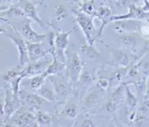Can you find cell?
Listing matches in <instances>:
<instances>
[{"label":"cell","instance_id":"6da1fadb","mask_svg":"<svg viewBox=\"0 0 149 127\" xmlns=\"http://www.w3.org/2000/svg\"><path fill=\"white\" fill-rule=\"evenodd\" d=\"M75 20L79 27L81 28L83 34L86 39V43L94 45V41L98 36V31H96L94 24V17L88 16L80 12L75 11Z\"/></svg>","mask_w":149,"mask_h":127},{"label":"cell","instance_id":"7a4b0ae2","mask_svg":"<svg viewBox=\"0 0 149 127\" xmlns=\"http://www.w3.org/2000/svg\"><path fill=\"white\" fill-rule=\"evenodd\" d=\"M53 86V89L56 95V101H65L72 90V83L64 75V73L59 75H52L47 78Z\"/></svg>","mask_w":149,"mask_h":127},{"label":"cell","instance_id":"3957f363","mask_svg":"<svg viewBox=\"0 0 149 127\" xmlns=\"http://www.w3.org/2000/svg\"><path fill=\"white\" fill-rule=\"evenodd\" d=\"M74 29V28H73ZM73 29L69 31H63V30H54L55 31V42H54V51H52L55 56L62 62L67 61L66 58V50L69 44V36L73 31Z\"/></svg>","mask_w":149,"mask_h":127},{"label":"cell","instance_id":"277c9868","mask_svg":"<svg viewBox=\"0 0 149 127\" xmlns=\"http://www.w3.org/2000/svg\"><path fill=\"white\" fill-rule=\"evenodd\" d=\"M52 59H49L47 58V56L36 62H29L20 71V76L23 78H31L36 75L41 74L45 71L49 64L52 62Z\"/></svg>","mask_w":149,"mask_h":127},{"label":"cell","instance_id":"5b68a950","mask_svg":"<svg viewBox=\"0 0 149 127\" xmlns=\"http://www.w3.org/2000/svg\"><path fill=\"white\" fill-rule=\"evenodd\" d=\"M128 13L125 15L111 16L110 22L120 21V20H144L149 22V13L144 12L140 7L135 3H132L128 6Z\"/></svg>","mask_w":149,"mask_h":127},{"label":"cell","instance_id":"8992f818","mask_svg":"<svg viewBox=\"0 0 149 127\" xmlns=\"http://www.w3.org/2000/svg\"><path fill=\"white\" fill-rule=\"evenodd\" d=\"M84 62L80 59V56L78 53H73L71 57L70 61L66 67L67 74L66 77L69 79L72 85H74L79 81V76L83 71Z\"/></svg>","mask_w":149,"mask_h":127},{"label":"cell","instance_id":"52a82bcc","mask_svg":"<svg viewBox=\"0 0 149 127\" xmlns=\"http://www.w3.org/2000/svg\"><path fill=\"white\" fill-rule=\"evenodd\" d=\"M8 38L11 40L13 42L14 46H15V47L18 50V53H19V62L17 65V68L19 70L23 69L24 67L30 62V59H29V54H28V47H27V43L26 40L20 39V38H17L15 37L12 35H8Z\"/></svg>","mask_w":149,"mask_h":127},{"label":"cell","instance_id":"ba28073f","mask_svg":"<svg viewBox=\"0 0 149 127\" xmlns=\"http://www.w3.org/2000/svg\"><path fill=\"white\" fill-rule=\"evenodd\" d=\"M31 19L25 18L20 27V33L26 41L32 43H41L47 38V34H39L32 29Z\"/></svg>","mask_w":149,"mask_h":127},{"label":"cell","instance_id":"9c48e42d","mask_svg":"<svg viewBox=\"0 0 149 127\" xmlns=\"http://www.w3.org/2000/svg\"><path fill=\"white\" fill-rule=\"evenodd\" d=\"M19 98L21 103L26 104L30 109L35 110H40V108L41 104L45 101L41 97H40L36 93L32 94V93H28L25 90H21L19 91Z\"/></svg>","mask_w":149,"mask_h":127},{"label":"cell","instance_id":"30bf717a","mask_svg":"<svg viewBox=\"0 0 149 127\" xmlns=\"http://www.w3.org/2000/svg\"><path fill=\"white\" fill-rule=\"evenodd\" d=\"M28 47V54L30 62H36L45 56L51 55V49L46 50L43 48V44L41 43H32L26 41Z\"/></svg>","mask_w":149,"mask_h":127},{"label":"cell","instance_id":"8fae6325","mask_svg":"<svg viewBox=\"0 0 149 127\" xmlns=\"http://www.w3.org/2000/svg\"><path fill=\"white\" fill-rule=\"evenodd\" d=\"M101 91L100 87H96V88H91L83 99V110L88 111L95 107L101 100Z\"/></svg>","mask_w":149,"mask_h":127},{"label":"cell","instance_id":"7c38bea8","mask_svg":"<svg viewBox=\"0 0 149 127\" xmlns=\"http://www.w3.org/2000/svg\"><path fill=\"white\" fill-rule=\"evenodd\" d=\"M14 118L12 119L13 124L17 127H28L33 126L36 122V116L31 112L24 111L19 113V110H16L13 115Z\"/></svg>","mask_w":149,"mask_h":127},{"label":"cell","instance_id":"4fadbf2b","mask_svg":"<svg viewBox=\"0 0 149 127\" xmlns=\"http://www.w3.org/2000/svg\"><path fill=\"white\" fill-rule=\"evenodd\" d=\"M51 55L52 56V61L51 63L49 64V66L47 67V68L45 70V71L42 73L46 78H47L49 76L59 75V74L64 73V71L66 70V67H67V64L65 62H60L53 53H52Z\"/></svg>","mask_w":149,"mask_h":127},{"label":"cell","instance_id":"5bb4252c","mask_svg":"<svg viewBox=\"0 0 149 127\" xmlns=\"http://www.w3.org/2000/svg\"><path fill=\"white\" fill-rule=\"evenodd\" d=\"M112 62L121 68L128 67L129 66L131 67L132 64L135 63L132 60L130 55L121 50H116L112 52Z\"/></svg>","mask_w":149,"mask_h":127},{"label":"cell","instance_id":"9a60e30c","mask_svg":"<svg viewBox=\"0 0 149 127\" xmlns=\"http://www.w3.org/2000/svg\"><path fill=\"white\" fill-rule=\"evenodd\" d=\"M21 8L23 9L24 13L26 18L31 19L32 21L36 22L42 28L46 27L45 24L40 19L38 13H37V10H36V4L34 3H32L31 1H26Z\"/></svg>","mask_w":149,"mask_h":127},{"label":"cell","instance_id":"2e32d148","mask_svg":"<svg viewBox=\"0 0 149 127\" xmlns=\"http://www.w3.org/2000/svg\"><path fill=\"white\" fill-rule=\"evenodd\" d=\"M140 43V40L137 36H136L132 33H126L123 34L120 36V44L124 49L134 50L138 46Z\"/></svg>","mask_w":149,"mask_h":127},{"label":"cell","instance_id":"e0dca14e","mask_svg":"<svg viewBox=\"0 0 149 127\" xmlns=\"http://www.w3.org/2000/svg\"><path fill=\"white\" fill-rule=\"evenodd\" d=\"M36 93L47 102H55V101H56V95L54 89L48 87L46 84H43L39 89H37L36 91Z\"/></svg>","mask_w":149,"mask_h":127},{"label":"cell","instance_id":"ac0fdd59","mask_svg":"<svg viewBox=\"0 0 149 127\" xmlns=\"http://www.w3.org/2000/svg\"><path fill=\"white\" fill-rule=\"evenodd\" d=\"M80 51H81L82 54L88 60H94V59L99 57L101 55L100 51L95 47L94 44V45H89L88 43H85L81 46Z\"/></svg>","mask_w":149,"mask_h":127},{"label":"cell","instance_id":"d6986e66","mask_svg":"<svg viewBox=\"0 0 149 127\" xmlns=\"http://www.w3.org/2000/svg\"><path fill=\"white\" fill-rule=\"evenodd\" d=\"M79 114V110H78V106L75 103H68L61 112V115H63L64 117H66L67 119H74L77 118Z\"/></svg>","mask_w":149,"mask_h":127},{"label":"cell","instance_id":"ffe728a7","mask_svg":"<svg viewBox=\"0 0 149 127\" xmlns=\"http://www.w3.org/2000/svg\"><path fill=\"white\" fill-rule=\"evenodd\" d=\"M36 122L39 127H50L52 123V118L46 112L38 110L36 116Z\"/></svg>","mask_w":149,"mask_h":127},{"label":"cell","instance_id":"44dd1931","mask_svg":"<svg viewBox=\"0 0 149 127\" xmlns=\"http://www.w3.org/2000/svg\"><path fill=\"white\" fill-rule=\"evenodd\" d=\"M25 79L29 82V86L31 87V88L36 91L43 84H45V80L47 79V78L41 73V74L36 75V76L31 77V78H26Z\"/></svg>","mask_w":149,"mask_h":127},{"label":"cell","instance_id":"7402d4cb","mask_svg":"<svg viewBox=\"0 0 149 127\" xmlns=\"http://www.w3.org/2000/svg\"><path fill=\"white\" fill-rule=\"evenodd\" d=\"M125 100H126L127 106L129 108H131V109L136 108L137 103H138L137 97L131 91L130 87H129V86L127 84L125 85Z\"/></svg>","mask_w":149,"mask_h":127},{"label":"cell","instance_id":"603a6c76","mask_svg":"<svg viewBox=\"0 0 149 127\" xmlns=\"http://www.w3.org/2000/svg\"><path fill=\"white\" fill-rule=\"evenodd\" d=\"M2 14H3V18H6V17L13 18V17H19V16L25 17V15L24 13L23 9L21 8L16 7V6H11V7H9L7 10L3 11Z\"/></svg>","mask_w":149,"mask_h":127},{"label":"cell","instance_id":"cb8c5ba5","mask_svg":"<svg viewBox=\"0 0 149 127\" xmlns=\"http://www.w3.org/2000/svg\"><path fill=\"white\" fill-rule=\"evenodd\" d=\"M79 81L81 83H83L84 85L88 87V86H90V85H92L94 83L95 80L92 77V75H91V73L89 71L83 70L81 74H80V76H79Z\"/></svg>","mask_w":149,"mask_h":127},{"label":"cell","instance_id":"d4e9b609","mask_svg":"<svg viewBox=\"0 0 149 127\" xmlns=\"http://www.w3.org/2000/svg\"><path fill=\"white\" fill-rule=\"evenodd\" d=\"M80 12L85 14L87 15L94 17L95 16V9H94V5L90 1H85L82 3L81 5V8H80Z\"/></svg>","mask_w":149,"mask_h":127},{"label":"cell","instance_id":"484cf974","mask_svg":"<svg viewBox=\"0 0 149 127\" xmlns=\"http://www.w3.org/2000/svg\"><path fill=\"white\" fill-rule=\"evenodd\" d=\"M54 10H55L56 19L58 21L63 20L68 16V12L67 8L62 4H56L54 8Z\"/></svg>","mask_w":149,"mask_h":127},{"label":"cell","instance_id":"4316f807","mask_svg":"<svg viewBox=\"0 0 149 127\" xmlns=\"http://www.w3.org/2000/svg\"><path fill=\"white\" fill-rule=\"evenodd\" d=\"M19 76H20V71H15V70H8L2 73L3 79L5 83H8L11 80L15 79Z\"/></svg>","mask_w":149,"mask_h":127},{"label":"cell","instance_id":"83f0119b","mask_svg":"<svg viewBox=\"0 0 149 127\" xmlns=\"http://www.w3.org/2000/svg\"><path fill=\"white\" fill-rule=\"evenodd\" d=\"M138 31L140 32L141 35L145 38L146 40L149 39V22H146V23H142L140 24L139 27H138Z\"/></svg>","mask_w":149,"mask_h":127},{"label":"cell","instance_id":"f1b7e54d","mask_svg":"<svg viewBox=\"0 0 149 127\" xmlns=\"http://www.w3.org/2000/svg\"><path fill=\"white\" fill-rule=\"evenodd\" d=\"M110 83L109 79H107V78H100L99 81H98V83H97V86L100 87V89H102V90H104V89H107L109 86H110Z\"/></svg>","mask_w":149,"mask_h":127},{"label":"cell","instance_id":"f546056e","mask_svg":"<svg viewBox=\"0 0 149 127\" xmlns=\"http://www.w3.org/2000/svg\"><path fill=\"white\" fill-rule=\"evenodd\" d=\"M81 127H96V126L90 118H85L81 124Z\"/></svg>","mask_w":149,"mask_h":127},{"label":"cell","instance_id":"4dcf8cb0","mask_svg":"<svg viewBox=\"0 0 149 127\" xmlns=\"http://www.w3.org/2000/svg\"><path fill=\"white\" fill-rule=\"evenodd\" d=\"M140 8L144 11V12H147L149 13V1L148 0H143V5L141 6Z\"/></svg>","mask_w":149,"mask_h":127},{"label":"cell","instance_id":"1f68e13d","mask_svg":"<svg viewBox=\"0 0 149 127\" xmlns=\"http://www.w3.org/2000/svg\"><path fill=\"white\" fill-rule=\"evenodd\" d=\"M4 115H5V113H4V103L0 102V119L3 118Z\"/></svg>","mask_w":149,"mask_h":127},{"label":"cell","instance_id":"d6a6232c","mask_svg":"<svg viewBox=\"0 0 149 127\" xmlns=\"http://www.w3.org/2000/svg\"><path fill=\"white\" fill-rule=\"evenodd\" d=\"M145 99L149 102V78L147 81V87H146V94H145Z\"/></svg>","mask_w":149,"mask_h":127},{"label":"cell","instance_id":"836d02e7","mask_svg":"<svg viewBox=\"0 0 149 127\" xmlns=\"http://www.w3.org/2000/svg\"><path fill=\"white\" fill-rule=\"evenodd\" d=\"M3 23H8V19L3 18V17H0V24H3Z\"/></svg>","mask_w":149,"mask_h":127},{"label":"cell","instance_id":"e575fe53","mask_svg":"<svg viewBox=\"0 0 149 127\" xmlns=\"http://www.w3.org/2000/svg\"><path fill=\"white\" fill-rule=\"evenodd\" d=\"M3 3H15L17 2L18 0H2Z\"/></svg>","mask_w":149,"mask_h":127},{"label":"cell","instance_id":"d590c367","mask_svg":"<svg viewBox=\"0 0 149 127\" xmlns=\"http://www.w3.org/2000/svg\"><path fill=\"white\" fill-rule=\"evenodd\" d=\"M9 7L8 6H3V5H0V12H3V11H5L7 10Z\"/></svg>","mask_w":149,"mask_h":127},{"label":"cell","instance_id":"8d00e7d4","mask_svg":"<svg viewBox=\"0 0 149 127\" xmlns=\"http://www.w3.org/2000/svg\"><path fill=\"white\" fill-rule=\"evenodd\" d=\"M3 127H17L14 124H4V126Z\"/></svg>","mask_w":149,"mask_h":127},{"label":"cell","instance_id":"74e56055","mask_svg":"<svg viewBox=\"0 0 149 127\" xmlns=\"http://www.w3.org/2000/svg\"><path fill=\"white\" fill-rule=\"evenodd\" d=\"M7 31L5 30V29H3V28H2V27H0V34H3V33H6Z\"/></svg>","mask_w":149,"mask_h":127},{"label":"cell","instance_id":"f35d334b","mask_svg":"<svg viewBox=\"0 0 149 127\" xmlns=\"http://www.w3.org/2000/svg\"><path fill=\"white\" fill-rule=\"evenodd\" d=\"M0 17H3V14H2V12H0Z\"/></svg>","mask_w":149,"mask_h":127},{"label":"cell","instance_id":"ab89813d","mask_svg":"<svg viewBox=\"0 0 149 127\" xmlns=\"http://www.w3.org/2000/svg\"><path fill=\"white\" fill-rule=\"evenodd\" d=\"M85 1H88V0H84V2H85Z\"/></svg>","mask_w":149,"mask_h":127},{"label":"cell","instance_id":"60d3db41","mask_svg":"<svg viewBox=\"0 0 149 127\" xmlns=\"http://www.w3.org/2000/svg\"><path fill=\"white\" fill-rule=\"evenodd\" d=\"M1 52H2V51H0V53H1Z\"/></svg>","mask_w":149,"mask_h":127},{"label":"cell","instance_id":"b9f144b4","mask_svg":"<svg viewBox=\"0 0 149 127\" xmlns=\"http://www.w3.org/2000/svg\"><path fill=\"white\" fill-rule=\"evenodd\" d=\"M0 92H1V89H0Z\"/></svg>","mask_w":149,"mask_h":127}]
</instances>
